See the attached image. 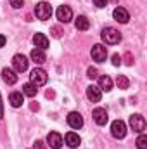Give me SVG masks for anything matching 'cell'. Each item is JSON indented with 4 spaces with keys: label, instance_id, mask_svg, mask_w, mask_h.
I'll return each mask as SVG.
<instances>
[{
    "label": "cell",
    "instance_id": "6da1fadb",
    "mask_svg": "<svg viewBox=\"0 0 147 149\" xmlns=\"http://www.w3.org/2000/svg\"><path fill=\"white\" fill-rule=\"evenodd\" d=\"M101 37H102V40H104L106 43L114 45V43H118V42L121 40V33H119L116 28H104L102 33H101Z\"/></svg>",
    "mask_w": 147,
    "mask_h": 149
},
{
    "label": "cell",
    "instance_id": "7a4b0ae2",
    "mask_svg": "<svg viewBox=\"0 0 147 149\" xmlns=\"http://www.w3.org/2000/svg\"><path fill=\"white\" fill-rule=\"evenodd\" d=\"M111 134L114 139H125L126 135V123L123 120H114L111 123Z\"/></svg>",
    "mask_w": 147,
    "mask_h": 149
},
{
    "label": "cell",
    "instance_id": "3957f363",
    "mask_svg": "<svg viewBox=\"0 0 147 149\" xmlns=\"http://www.w3.org/2000/svg\"><path fill=\"white\" fill-rule=\"evenodd\" d=\"M47 71L45 70H42V68H35L31 73H30V80H31V83L35 85V87H42V85H45L47 83Z\"/></svg>",
    "mask_w": 147,
    "mask_h": 149
},
{
    "label": "cell",
    "instance_id": "277c9868",
    "mask_svg": "<svg viewBox=\"0 0 147 149\" xmlns=\"http://www.w3.org/2000/svg\"><path fill=\"white\" fill-rule=\"evenodd\" d=\"M35 14H37L38 19H42V21L50 19V16H52V7H50V3H47V2H40V3H37Z\"/></svg>",
    "mask_w": 147,
    "mask_h": 149
},
{
    "label": "cell",
    "instance_id": "5b68a950",
    "mask_svg": "<svg viewBox=\"0 0 147 149\" xmlns=\"http://www.w3.org/2000/svg\"><path fill=\"white\" fill-rule=\"evenodd\" d=\"M130 127L133 132H139V134H144L146 130V120L142 114H132L130 116Z\"/></svg>",
    "mask_w": 147,
    "mask_h": 149
},
{
    "label": "cell",
    "instance_id": "8992f818",
    "mask_svg": "<svg viewBox=\"0 0 147 149\" xmlns=\"http://www.w3.org/2000/svg\"><path fill=\"white\" fill-rule=\"evenodd\" d=\"M28 64H30V61H28L26 56H23V54H16V56L12 57V66H14V70H16L17 73L26 71V70H28Z\"/></svg>",
    "mask_w": 147,
    "mask_h": 149
},
{
    "label": "cell",
    "instance_id": "52a82bcc",
    "mask_svg": "<svg viewBox=\"0 0 147 149\" xmlns=\"http://www.w3.org/2000/svg\"><path fill=\"white\" fill-rule=\"evenodd\" d=\"M92 59L97 61V63H104L107 59V49L104 45H101V43L94 45L92 47Z\"/></svg>",
    "mask_w": 147,
    "mask_h": 149
},
{
    "label": "cell",
    "instance_id": "ba28073f",
    "mask_svg": "<svg viewBox=\"0 0 147 149\" xmlns=\"http://www.w3.org/2000/svg\"><path fill=\"white\" fill-rule=\"evenodd\" d=\"M55 16H57V19L61 21V23H69L71 19H73V10H71V7H68V5H61L59 9H57V12H55Z\"/></svg>",
    "mask_w": 147,
    "mask_h": 149
},
{
    "label": "cell",
    "instance_id": "9c48e42d",
    "mask_svg": "<svg viewBox=\"0 0 147 149\" xmlns=\"http://www.w3.org/2000/svg\"><path fill=\"white\" fill-rule=\"evenodd\" d=\"M92 116H94V121L97 123V125H106L107 123V120H109V116H107V111L104 109V108H95L94 113H92Z\"/></svg>",
    "mask_w": 147,
    "mask_h": 149
},
{
    "label": "cell",
    "instance_id": "30bf717a",
    "mask_svg": "<svg viewBox=\"0 0 147 149\" xmlns=\"http://www.w3.org/2000/svg\"><path fill=\"white\" fill-rule=\"evenodd\" d=\"M68 125L74 128V130H78V128H81L83 127V118H81V114L76 111H71L68 114Z\"/></svg>",
    "mask_w": 147,
    "mask_h": 149
},
{
    "label": "cell",
    "instance_id": "8fae6325",
    "mask_svg": "<svg viewBox=\"0 0 147 149\" xmlns=\"http://www.w3.org/2000/svg\"><path fill=\"white\" fill-rule=\"evenodd\" d=\"M112 17H114L118 23L126 24V23H128V19H130V14H128V10H126V9H123V7H116V9L112 10Z\"/></svg>",
    "mask_w": 147,
    "mask_h": 149
},
{
    "label": "cell",
    "instance_id": "7c38bea8",
    "mask_svg": "<svg viewBox=\"0 0 147 149\" xmlns=\"http://www.w3.org/2000/svg\"><path fill=\"white\" fill-rule=\"evenodd\" d=\"M47 142H49V146L52 149H61V146H62V135L57 134V132H50L47 135Z\"/></svg>",
    "mask_w": 147,
    "mask_h": 149
},
{
    "label": "cell",
    "instance_id": "4fadbf2b",
    "mask_svg": "<svg viewBox=\"0 0 147 149\" xmlns=\"http://www.w3.org/2000/svg\"><path fill=\"white\" fill-rule=\"evenodd\" d=\"M87 97H88L92 102H99L101 97H102V90H101L97 85H88V87H87Z\"/></svg>",
    "mask_w": 147,
    "mask_h": 149
},
{
    "label": "cell",
    "instance_id": "5bb4252c",
    "mask_svg": "<svg viewBox=\"0 0 147 149\" xmlns=\"http://www.w3.org/2000/svg\"><path fill=\"white\" fill-rule=\"evenodd\" d=\"M64 141H66V144H68V148H78L80 144H81V139H80V135L78 134H74V132H68L66 134V137H64Z\"/></svg>",
    "mask_w": 147,
    "mask_h": 149
},
{
    "label": "cell",
    "instance_id": "9a60e30c",
    "mask_svg": "<svg viewBox=\"0 0 147 149\" xmlns=\"http://www.w3.org/2000/svg\"><path fill=\"white\" fill-rule=\"evenodd\" d=\"M2 78H3V81H5L7 85H14V83L17 81L16 71H12V70H9V68H3V70H2Z\"/></svg>",
    "mask_w": 147,
    "mask_h": 149
},
{
    "label": "cell",
    "instance_id": "2e32d148",
    "mask_svg": "<svg viewBox=\"0 0 147 149\" xmlns=\"http://www.w3.org/2000/svg\"><path fill=\"white\" fill-rule=\"evenodd\" d=\"M33 43L37 45V49L45 50V49L49 47V38L45 37L43 33H35V35H33Z\"/></svg>",
    "mask_w": 147,
    "mask_h": 149
},
{
    "label": "cell",
    "instance_id": "e0dca14e",
    "mask_svg": "<svg viewBox=\"0 0 147 149\" xmlns=\"http://www.w3.org/2000/svg\"><path fill=\"white\" fill-rule=\"evenodd\" d=\"M31 61H33L35 64H43V63L47 61L45 52H43L42 49H33V50H31Z\"/></svg>",
    "mask_w": 147,
    "mask_h": 149
},
{
    "label": "cell",
    "instance_id": "ac0fdd59",
    "mask_svg": "<svg viewBox=\"0 0 147 149\" xmlns=\"http://www.w3.org/2000/svg\"><path fill=\"white\" fill-rule=\"evenodd\" d=\"M9 102H10L12 108H19V106H23V102H24L23 94H21V92H12V94L9 95Z\"/></svg>",
    "mask_w": 147,
    "mask_h": 149
},
{
    "label": "cell",
    "instance_id": "d6986e66",
    "mask_svg": "<svg viewBox=\"0 0 147 149\" xmlns=\"http://www.w3.org/2000/svg\"><path fill=\"white\" fill-rule=\"evenodd\" d=\"M101 90H106V92H109L111 88H112V80H111L107 74H102V76H99V85H97Z\"/></svg>",
    "mask_w": 147,
    "mask_h": 149
},
{
    "label": "cell",
    "instance_id": "ffe728a7",
    "mask_svg": "<svg viewBox=\"0 0 147 149\" xmlns=\"http://www.w3.org/2000/svg\"><path fill=\"white\" fill-rule=\"evenodd\" d=\"M74 26H76V30L85 31V30H88V28H90V21H88L85 16H78V17L74 19Z\"/></svg>",
    "mask_w": 147,
    "mask_h": 149
},
{
    "label": "cell",
    "instance_id": "44dd1931",
    "mask_svg": "<svg viewBox=\"0 0 147 149\" xmlns=\"http://www.w3.org/2000/svg\"><path fill=\"white\" fill-rule=\"evenodd\" d=\"M37 87L30 81V83H24L23 85V95H28V97H35L37 95Z\"/></svg>",
    "mask_w": 147,
    "mask_h": 149
},
{
    "label": "cell",
    "instance_id": "7402d4cb",
    "mask_svg": "<svg viewBox=\"0 0 147 149\" xmlns=\"http://www.w3.org/2000/svg\"><path fill=\"white\" fill-rule=\"evenodd\" d=\"M116 85H118L119 88H128L130 81H128V78H126L125 74H118V78H116Z\"/></svg>",
    "mask_w": 147,
    "mask_h": 149
},
{
    "label": "cell",
    "instance_id": "603a6c76",
    "mask_svg": "<svg viewBox=\"0 0 147 149\" xmlns=\"http://www.w3.org/2000/svg\"><path fill=\"white\" fill-rule=\"evenodd\" d=\"M137 148L139 149H147V135L140 134L139 139H137Z\"/></svg>",
    "mask_w": 147,
    "mask_h": 149
},
{
    "label": "cell",
    "instance_id": "cb8c5ba5",
    "mask_svg": "<svg viewBox=\"0 0 147 149\" xmlns=\"http://www.w3.org/2000/svg\"><path fill=\"white\" fill-rule=\"evenodd\" d=\"M87 76H88L90 80L97 78V76H99V74H97V70H95V68H88V70H87Z\"/></svg>",
    "mask_w": 147,
    "mask_h": 149
},
{
    "label": "cell",
    "instance_id": "d4e9b609",
    "mask_svg": "<svg viewBox=\"0 0 147 149\" xmlns=\"http://www.w3.org/2000/svg\"><path fill=\"white\" fill-rule=\"evenodd\" d=\"M9 2H10V5H12L14 9H21L23 3H24V0H9Z\"/></svg>",
    "mask_w": 147,
    "mask_h": 149
},
{
    "label": "cell",
    "instance_id": "484cf974",
    "mask_svg": "<svg viewBox=\"0 0 147 149\" xmlns=\"http://www.w3.org/2000/svg\"><path fill=\"white\" fill-rule=\"evenodd\" d=\"M94 3H95L99 9H102V7H106V5H107V0H94Z\"/></svg>",
    "mask_w": 147,
    "mask_h": 149
},
{
    "label": "cell",
    "instance_id": "4316f807",
    "mask_svg": "<svg viewBox=\"0 0 147 149\" xmlns=\"http://www.w3.org/2000/svg\"><path fill=\"white\" fill-rule=\"evenodd\" d=\"M112 64H114V66H119V64H121V57H119L118 54L112 56Z\"/></svg>",
    "mask_w": 147,
    "mask_h": 149
},
{
    "label": "cell",
    "instance_id": "83f0119b",
    "mask_svg": "<svg viewBox=\"0 0 147 149\" xmlns=\"http://www.w3.org/2000/svg\"><path fill=\"white\" fill-rule=\"evenodd\" d=\"M61 33H62V31H61V28H57V26H54V28H52V35H54L55 38L61 37Z\"/></svg>",
    "mask_w": 147,
    "mask_h": 149
},
{
    "label": "cell",
    "instance_id": "f1b7e54d",
    "mask_svg": "<svg viewBox=\"0 0 147 149\" xmlns=\"http://www.w3.org/2000/svg\"><path fill=\"white\" fill-rule=\"evenodd\" d=\"M125 63H126L128 66L133 64V57H132V54H126V56H125Z\"/></svg>",
    "mask_w": 147,
    "mask_h": 149
},
{
    "label": "cell",
    "instance_id": "f546056e",
    "mask_svg": "<svg viewBox=\"0 0 147 149\" xmlns=\"http://www.w3.org/2000/svg\"><path fill=\"white\" fill-rule=\"evenodd\" d=\"M33 149H45V144H43L42 141H37V142L33 144Z\"/></svg>",
    "mask_w": 147,
    "mask_h": 149
},
{
    "label": "cell",
    "instance_id": "4dcf8cb0",
    "mask_svg": "<svg viewBox=\"0 0 147 149\" xmlns=\"http://www.w3.org/2000/svg\"><path fill=\"white\" fill-rule=\"evenodd\" d=\"M5 42H7V38L3 37V35H0V49H2L3 45H5Z\"/></svg>",
    "mask_w": 147,
    "mask_h": 149
},
{
    "label": "cell",
    "instance_id": "1f68e13d",
    "mask_svg": "<svg viewBox=\"0 0 147 149\" xmlns=\"http://www.w3.org/2000/svg\"><path fill=\"white\" fill-rule=\"evenodd\" d=\"M3 116V109H2V101H0V118Z\"/></svg>",
    "mask_w": 147,
    "mask_h": 149
}]
</instances>
